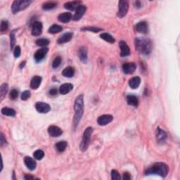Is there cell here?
Masks as SVG:
<instances>
[{"mask_svg":"<svg viewBox=\"0 0 180 180\" xmlns=\"http://www.w3.org/2000/svg\"><path fill=\"white\" fill-rule=\"evenodd\" d=\"M75 115L73 121V127L75 129L79 125L84 112V97L80 94L75 99L74 103Z\"/></svg>","mask_w":180,"mask_h":180,"instance_id":"1","label":"cell"},{"mask_svg":"<svg viewBox=\"0 0 180 180\" xmlns=\"http://www.w3.org/2000/svg\"><path fill=\"white\" fill-rule=\"evenodd\" d=\"M169 168L164 162H155L145 171V175H156L161 177H165L168 174Z\"/></svg>","mask_w":180,"mask_h":180,"instance_id":"2","label":"cell"},{"mask_svg":"<svg viewBox=\"0 0 180 180\" xmlns=\"http://www.w3.org/2000/svg\"><path fill=\"white\" fill-rule=\"evenodd\" d=\"M136 50L144 55H149L152 50V42L150 39L138 38L134 40Z\"/></svg>","mask_w":180,"mask_h":180,"instance_id":"3","label":"cell"},{"mask_svg":"<svg viewBox=\"0 0 180 180\" xmlns=\"http://www.w3.org/2000/svg\"><path fill=\"white\" fill-rule=\"evenodd\" d=\"M31 3L32 1H30V0H16L13 2L11 9L13 14H17L21 11H23L28 8Z\"/></svg>","mask_w":180,"mask_h":180,"instance_id":"4","label":"cell"},{"mask_svg":"<svg viewBox=\"0 0 180 180\" xmlns=\"http://www.w3.org/2000/svg\"><path fill=\"white\" fill-rule=\"evenodd\" d=\"M93 132V128L92 127H88L85 130H84L83 136H82L81 144H80V150L82 152L85 151L88 149L89 145H90L91 136H92Z\"/></svg>","mask_w":180,"mask_h":180,"instance_id":"5","label":"cell"},{"mask_svg":"<svg viewBox=\"0 0 180 180\" xmlns=\"http://www.w3.org/2000/svg\"><path fill=\"white\" fill-rule=\"evenodd\" d=\"M119 9L117 16L118 18H122L126 16L129 8V3L127 1L123 0V1L119 2Z\"/></svg>","mask_w":180,"mask_h":180,"instance_id":"6","label":"cell"},{"mask_svg":"<svg viewBox=\"0 0 180 180\" xmlns=\"http://www.w3.org/2000/svg\"><path fill=\"white\" fill-rule=\"evenodd\" d=\"M155 137L156 141H157L158 144H162L165 142L167 139V134L164 130L160 129V127H158L155 132Z\"/></svg>","mask_w":180,"mask_h":180,"instance_id":"7","label":"cell"},{"mask_svg":"<svg viewBox=\"0 0 180 180\" xmlns=\"http://www.w3.org/2000/svg\"><path fill=\"white\" fill-rule=\"evenodd\" d=\"M87 10V7L84 5H80L78 7L75 9V13L73 16V21H79L82 18L83 15L85 14Z\"/></svg>","mask_w":180,"mask_h":180,"instance_id":"8","label":"cell"},{"mask_svg":"<svg viewBox=\"0 0 180 180\" xmlns=\"http://www.w3.org/2000/svg\"><path fill=\"white\" fill-rule=\"evenodd\" d=\"M36 110L40 113H47L51 110V107L48 103L44 102H38L35 104Z\"/></svg>","mask_w":180,"mask_h":180,"instance_id":"9","label":"cell"},{"mask_svg":"<svg viewBox=\"0 0 180 180\" xmlns=\"http://www.w3.org/2000/svg\"><path fill=\"white\" fill-rule=\"evenodd\" d=\"M49 49L47 48V47H43V48L39 49V50L35 52L34 55V60L36 61L37 62H40L41 61L44 59L46 54L48 53Z\"/></svg>","mask_w":180,"mask_h":180,"instance_id":"10","label":"cell"},{"mask_svg":"<svg viewBox=\"0 0 180 180\" xmlns=\"http://www.w3.org/2000/svg\"><path fill=\"white\" fill-rule=\"evenodd\" d=\"M113 120V117L111 115H103V116L99 117L98 119H97V123H98L99 125L104 126V125H106L109 124L110 123H111Z\"/></svg>","mask_w":180,"mask_h":180,"instance_id":"11","label":"cell"},{"mask_svg":"<svg viewBox=\"0 0 180 180\" xmlns=\"http://www.w3.org/2000/svg\"><path fill=\"white\" fill-rule=\"evenodd\" d=\"M42 32V24L40 21H34L32 26V34L33 36H39Z\"/></svg>","mask_w":180,"mask_h":180,"instance_id":"12","label":"cell"},{"mask_svg":"<svg viewBox=\"0 0 180 180\" xmlns=\"http://www.w3.org/2000/svg\"><path fill=\"white\" fill-rule=\"evenodd\" d=\"M48 132L49 135L53 137H58L63 134L62 129L55 125H51L48 128Z\"/></svg>","mask_w":180,"mask_h":180,"instance_id":"13","label":"cell"},{"mask_svg":"<svg viewBox=\"0 0 180 180\" xmlns=\"http://www.w3.org/2000/svg\"><path fill=\"white\" fill-rule=\"evenodd\" d=\"M136 70V64L134 63H127L123 66V71L125 74H132Z\"/></svg>","mask_w":180,"mask_h":180,"instance_id":"14","label":"cell"},{"mask_svg":"<svg viewBox=\"0 0 180 180\" xmlns=\"http://www.w3.org/2000/svg\"><path fill=\"white\" fill-rule=\"evenodd\" d=\"M119 46L120 48V56L122 57H125V56H129L130 54V49L128 47V45L124 41H120L119 42Z\"/></svg>","mask_w":180,"mask_h":180,"instance_id":"15","label":"cell"},{"mask_svg":"<svg viewBox=\"0 0 180 180\" xmlns=\"http://www.w3.org/2000/svg\"><path fill=\"white\" fill-rule=\"evenodd\" d=\"M24 162L26 167L29 169L30 170H34L37 167V163L33 158L30 157V156H26L24 158Z\"/></svg>","mask_w":180,"mask_h":180,"instance_id":"16","label":"cell"},{"mask_svg":"<svg viewBox=\"0 0 180 180\" xmlns=\"http://www.w3.org/2000/svg\"><path fill=\"white\" fill-rule=\"evenodd\" d=\"M73 36V33L71 32H66L63 35L60 36L58 39V44H64V43H66L72 40Z\"/></svg>","mask_w":180,"mask_h":180,"instance_id":"17","label":"cell"},{"mask_svg":"<svg viewBox=\"0 0 180 180\" xmlns=\"http://www.w3.org/2000/svg\"><path fill=\"white\" fill-rule=\"evenodd\" d=\"M134 28H135L136 31L140 32V33L145 34L148 32V24L145 21H141V22L138 23Z\"/></svg>","mask_w":180,"mask_h":180,"instance_id":"18","label":"cell"},{"mask_svg":"<svg viewBox=\"0 0 180 180\" xmlns=\"http://www.w3.org/2000/svg\"><path fill=\"white\" fill-rule=\"evenodd\" d=\"M73 89V85L71 83H64L60 87L59 92L61 94L65 95L68 94Z\"/></svg>","mask_w":180,"mask_h":180,"instance_id":"19","label":"cell"},{"mask_svg":"<svg viewBox=\"0 0 180 180\" xmlns=\"http://www.w3.org/2000/svg\"><path fill=\"white\" fill-rule=\"evenodd\" d=\"M79 58L83 64H86L87 62V49L85 47H82L79 49Z\"/></svg>","mask_w":180,"mask_h":180,"instance_id":"20","label":"cell"},{"mask_svg":"<svg viewBox=\"0 0 180 180\" xmlns=\"http://www.w3.org/2000/svg\"><path fill=\"white\" fill-rule=\"evenodd\" d=\"M81 3H82V2H79V1L66 2V3L64 4V7H65V8H66L67 10L73 11V10L76 9V8L80 5H81Z\"/></svg>","mask_w":180,"mask_h":180,"instance_id":"21","label":"cell"},{"mask_svg":"<svg viewBox=\"0 0 180 180\" xmlns=\"http://www.w3.org/2000/svg\"><path fill=\"white\" fill-rule=\"evenodd\" d=\"M71 18H73V16L69 12H66V13H63V14H61L58 17V21H59L60 22L64 23H68L69 21L71 20Z\"/></svg>","mask_w":180,"mask_h":180,"instance_id":"22","label":"cell"},{"mask_svg":"<svg viewBox=\"0 0 180 180\" xmlns=\"http://www.w3.org/2000/svg\"><path fill=\"white\" fill-rule=\"evenodd\" d=\"M41 82H42V77L38 75L34 76L30 82V87L33 90H37L40 86Z\"/></svg>","mask_w":180,"mask_h":180,"instance_id":"23","label":"cell"},{"mask_svg":"<svg viewBox=\"0 0 180 180\" xmlns=\"http://www.w3.org/2000/svg\"><path fill=\"white\" fill-rule=\"evenodd\" d=\"M140 83H141V79L139 77H134L131 78L129 81V85L132 89L138 88Z\"/></svg>","mask_w":180,"mask_h":180,"instance_id":"24","label":"cell"},{"mask_svg":"<svg viewBox=\"0 0 180 180\" xmlns=\"http://www.w3.org/2000/svg\"><path fill=\"white\" fill-rule=\"evenodd\" d=\"M127 103L130 106H133L134 107H137L139 105V99L134 95H128L127 97Z\"/></svg>","mask_w":180,"mask_h":180,"instance_id":"25","label":"cell"},{"mask_svg":"<svg viewBox=\"0 0 180 180\" xmlns=\"http://www.w3.org/2000/svg\"><path fill=\"white\" fill-rule=\"evenodd\" d=\"M62 75L66 77H72L75 75V69L71 66L67 67L63 70Z\"/></svg>","mask_w":180,"mask_h":180,"instance_id":"26","label":"cell"},{"mask_svg":"<svg viewBox=\"0 0 180 180\" xmlns=\"http://www.w3.org/2000/svg\"><path fill=\"white\" fill-rule=\"evenodd\" d=\"M2 113L4 115V116H11L14 117L16 116V110L13 108H7V107H4L3 108H2L1 110Z\"/></svg>","mask_w":180,"mask_h":180,"instance_id":"27","label":"cell"},{"mask_svg":"<svg viewBox=\"0 0 180 180\" xmlns=\"http://www.w3.org/2000/svg\"><path fill=\"white\" fill-rule=\"evenodd\" d=\"M67 146H68V143L65 142V141H61V142H58L57 144L55 145L56 149L57 150V151H58V152L60 153L64 152V151L66 149Z\"/></svg>","mask_w":180,"mask_h":180,"instance_id":"28","label":"cell"},{"mask_svg":"<svg viewBox=\"0 0 180 180\" xmlns=\"http://www.w3.org/2000/svg\"><path fill=\"white\" fill-rule=\"evenodd\" d=\"M8 90V84H6V83L2 84L1 87H0V97H1L0 100L1 101L3 100L4 97H5L6 94H7Z\"/></svg>","mask_w":180,"mask_h":180,"instance_id":"29","label":"cell"},{"mask_svg":"<svg viewBox=\"0 0 180 180\" xmlns=\"http://www.w3.org/2000/svg\"><path fill=\"white\" fill-rule=\"evenodd\" d=\"M56 6H57V3L55 2H47L46 3L43 4L42 8L46 11L51 10L53 9V8H56Z\"/></svg>","mask_w":180,"mask_h":180,"instance_id":"30","label":"cell"},{"mask_svg":"<svg viewBox=\"0 0 180 180\" xmlns=\"http://www.w3.org/2000/svg\"><path fill=\"white\" fill-rule=\"evenodd\" d=\"M100 38L101 39H103L104 41H106V42L110 43V44H113V43L115 42L114 38H113V37L110 35V34L106 33V32H104V33L101 34Z\"/></svg>","mask_w":180,"mask_h":180,"instance_id":"31","label":"cell"},{"mask_svg":"<svg viewBox=\"0 0 180 180\" xmlns=\"http://www.w3.org/2000/svg\"><path fill=\"white\" fill-rule=\"evenodd\" d=\"M16 30H12L10 34V49L11 50H13L16 45Z\"/></svg>","mask_w":180,"mask_h":180,"instance_id":"32","label":"cell"},{"mask_svg":"<svg viewBox=\"0 0 180 180\" xmlns=\"http://www.w3.org/2000/svg\"><path fill=\"white\" fill-rule=\"evenodd\" d=\"M63 30V28L61 26L58 25H51L49 29V32L51 34H56L58 33V32H61Z\"/></svg>","mask_w":180,"mask_h":180,"instance_id":"33","label":"cell"},{"mask_svg":"<svg viewBox=\"0 0 180 180\" xmlns=\"http://www.w3.org/2000/svg\"><path fill=\"white\" fill-rule=\"evenodd\" d=\"M36 44L39 47H47V45L49 44V40L48 39L46 38H40L37 40L36 41Z\"/></svg>","mask_w":180,"mask_h":180,"instance_id":"34","label":"cell"},{"mask_svg":"<svg viewBox=\"0 0 180 180\" xmlns=\"http://www.w3.org/2000/svg\"><path fill=\"white\" fill-rule=\"evenodd\" d=\"M33 156H34V158H35L36 160H42L43 158H44V153L42 150H40V149H39V150H37V151H34V153H33Z\"/></svg>","mask_w":180,"mask_h":180,"instance_id":"35","label":"cell"},{"mask_svg":"<svg viewBox=\"0 0 180 180\" xmlns=\"http://www.w3.org/2000/svg\"><path fill=\"white\" fill-rule=\"evenodd\" d=\"M82 30H86V31H92V32H99L102 30L101 28H97V27H92V26H91V27H84V28H82Z\"/></svg>","mask_w":180,"mask_h":180,"instance_id":"36","label":"cell"},{"mask_svg":"<svg viewBox=\"0 0 180 180\" xmlns=\"http://www.w3.org/2000/svg\"><path fill=\"white\" fill-rule=\"evenodd\" d=\"M18 91L16 90V89H13V90H11L10 94H9V97L12 100H15L18 98Z\"/></svg>","mask_w":180,"mask_h":180,"instance_id":"37","label":"cell"},{"mask_svg":"<svg viewBox=\"0 0 180 180\" xmlns=\"http://www.w3.org/2000/svg\"><path fill=\"white\" fill-rule=\"evenodd\" d=\"M61 58L60 56H57V57H56L53 61V63H52V67H53L54 68H58V67L61 65Z\"/></svg>","mask_w":180,"mask_h":180,"instance_id":"38","label":"cell"},{"mask_svg":"<svg viewBox=\"0 0 180 180\" xmlns=\"http://www.w3.org/2000/svg\"><path fill=\"white\" fill-rule=\"evenodd\" d=\"M8 23L6 21H2L1 25H0V30L1 32H5L8 30Z\"/></svg>","mask_w":180,"mask_h":180,"instance_id":"39","label":"cell"},{"mask_svg":"<svg viewBox=\"0 0 180 180\" xmlns=\"http://www.w3.org/2000/svg\"><path fill=\"white\" fill-rule=\"evenodd\" d=\"M111 179L113 180H118V179H120V175L119 174V172L117 170H113L111 171Z\"/></svg>","mask_w":180,"mask_h":180,"instance_id":"40","label":"cell"},{"mask_svg":"<svg viewBox=\"0 0 180 180\" xmlns=\"http://www.w3.org/2000/svg\"><path fill=\"white\" fill-rule=\"evenodd\" d=\"M30 92L28 90H26L25 92H23L22 93V94H21V99L23 101H26L27 99H28L30 97Z\"/></svg>","mask_w":180,"mask_h":180,"instance_id":"41","label":"cell"},{"mask_svg":"<svg viewBox=\"0 0 180 180\" xmlns=\"http://www.w3.org/2000/svg\"><path fill=\"white\" fill-rule=\"evenodd\" d=\"M21 47L19 46H16L14 48V55L15 56V58H18L19 56H21Z\"/></svg>","mask_w":180,"mask_h":180,"instance_id":"42","label":"cell"},{"mask_svg":"<svg viewBox=\"0 0 180 180\" xmlns=\"http://www.w3.org/2000/svg\"><path fill=\"white\" fill-rule=\"evenodd\" d=\"M6 139L4 138L3 133H1V138H0V145H1V146H4V145H6Z\"/></svg>","mask_w":180,"mask_h":180,"instance_id":"43","label":"cell"},{"mask_svg":"<svg viewBox=\"0 0 180 180\" xmlns=\"http://www.w3.org/2000/svg\"><path fill=\"white\" fill-rule=\"evenodd\" d=\"M58 93V90L55 87L51 88L50 90H49V94L51 95V96H56Z\"/></svg>","mask_w":180,"mask_h":180,"instance_id":"44","label":"cell"},{"mask_svg":"<svg viewBox=\"0 0 180 180\" xmlns=\"http://www.w3.org/2000/svg\"><path fill=\"white\" fill-rule=\"evenodd\" d=\"M130 179H131V175H130L129 173L127 172H124V174H123V179L129 180Z\"/></svg>","mask_w":180,"mask_h":180,"instance_id":"45","label":"cell"},{"mask_svg":"<svg viewBox=\"0 0 180 180\" xmlns=\"http://www.w3.org/2000/svg\"><path fill=\"white\" fill-rule=\"evenodd\" d=\"M142 2H141L140 1H136L135 2H134V6L137 8H139L142 7Z\"/></svg>","mask_w":180,"mask_h":180,"instance_id":"46","label":"cell"},{"mask_svg":"<svg viewBox=\"0 0 180 180\" xmlns=\"http://www.w3.org/2000/svg\"><path fill=\"white\" fill-rule=\"evenodd\" d=\"M24 179L26 180H31V179H34V177L31 176V175H26L24 177Z\"/></svg>","mask_w":180,"mask_h":180,"instance_id":"47","label":"cell"},{"mask_svg":"<svg viewBox=\"0 0 180 180\" xmlns=\"http://www.w3.org/2000/svg\"><path fill=\"white\" fill-rule=\"evenodd\" d=\"M25 64H26V62H25V61H23V62L21 63V64H20V66H19V68H20L21 69L23 68H24V66H25Z\"/></svg>","mask_w":180,"mask_h":180,"instance_id":"48","label":"cell"}]
</instances>
